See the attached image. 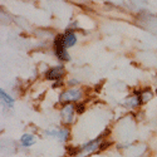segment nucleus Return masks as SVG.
<instances>
[{"mask_svg":"<svg viewBox=\"0 0 157 157\" xmlns=\"http://www.w3.org/2000/svg\"><path fill=\"white\" fill-rule=\"evenodd\" d=\"M104 138V136L102 135V136H99L97 140H93V141H90V142H88V143H86L84 146H82L81 147V152L83 153V152H86V153H90V152H93V151H96V150H98L99 147H101V141Z\"/></svg>","mask_w":157,"mask_h":157,"instance_id":"obj_5","label":"nucleus"},{"mask_svg":"<svg viewBox=\"0 0 157 157\" xmlns=\"http://www.w3.org/2000/svg\"><path fill=\"white\" fill-rule=\"evenodd\" d=\"M152 92H150V90L147 89V90H143V92L141 93V96H140V98H141V103H146V102H148L151 98H152Z\"/></svg>","mask_w":157,"mask_h":157,"instance_id":"obj_11","label":"nucleus"},{"mask_svg":"<svg viewBox=\"0 0 157 157\" xmlns=\"http://www.w3.org/2000/svg\"><path fill=\"white\" fill-rule=\"evenodd\" d=\"M69 129L68 128H62V129H59V132H58V140L60 141V142H65V141H68V138H69Z\"/></svg>","mask_w":157,"mask_h":157,"instance_id":"obj_9","label":"nucleus"},{"mask_svg":"<svg viewBox=\"0 0 157 157\" xmlns=\"http://www.w3.org/2000/svg\"><path fill=\"white\" fill-rule=\"evenodd\" d=\"M65 74V68L64 65H57V67H53L50 68L47 73H45V78L49 81H53V82H57V81H60L62 78L64 77Z\"/></svg>","mask_w":157,"mask_h":157,"instance_id":"obj_3","label":"nucleus"},{"mask_svg":"<svg viewBox=\"0 0 157 157\" xmlns=\"http://www.w3.org/2000/svg\"><path fill=\"white\" fill-rule=\"evenodd\" d=\"M77 43V35L73 30H69L67 29V32H65L64 34V45L65 48H72L73 45H75Z\"/></svg>","mask_w":157,"mask_h":157,"instance_id":"obj_6","label":"nucleus"},{"mask_svg":"<svg viewBox=\"0 0 157 157\" xmlns=\"http://www.w3.org/2000/svg\"><path fill=\"white\" fill-rule=\"evenodd\" d=\"M74 112H75V106L73 104H65L62 108V118L64 120L65 123H72L74 120Z\"/></svg>","mask_w":157,"mask_h":157,"instance_id":"obj_4","label":"nucleus"},{"mask_svg":"<svg viewBox=\"0 0 157 157\" xmlns=\"http://www.w3.org/2000/svg\"><path fill=\"white\" fill-rule=\"evenodd\" d=\"M140 104H142L141 103V98H140V96H136V94H132V96L127 97L126 101H124V106L127 108H136V107L140 106Z\"/></svg>","mask_w":157,"mask_h":157,"instance_id":"obj_7","label":"nucleus"},{"mask_svg":"<svg viewBox=\"0 0 157 157\" xmlns=\"http://www.w3.org/2000/svg\"><path fill=\"white\" fill-rule=\"evenodd\" d=\"M79 82H78L77 79H71L69 82H68V86H74V84H78Z\"/></svg>","mask_w":157,"mask_h":157,"instance_id":"obj_15","label":"nucleus"},{"mask_svg":"<svg viewBox=\"0 0 157 157\" xmlns=\"http://www.w3.org/2000/svg\"><path fill=\"white\" fill-rule=\"evenodd\" d=\"M58 132H59V131H57V129H53V131H45V133H47L48 136H50V137H58Z\"/></svg>","mask_w":157,"mask_h":157,"instance_id":"obj_13","label":"nucleus"},{"mask_svg":"<svg viewBox=\"0 0 157 157\" xmlns=\"http://www.w3.org/2000/svg\"><path fill=\"white\" fill-rule=\"evenodd\" d=\"M63 84V81L60 79V81H57V82H54V84H53V88H58V87H60Z\"/></svg>","mask_w":157,"mask_h":157,"instance_id":"obj_14","label":"nucleus"},{"mask_svg":"<svg viewBox=\"0 0 157 157\" xmlns=\"http://www.w3.org/2000/svg\"><path fill=\"white\" fill-rule=\"evenodd\" d=\"M84 111H86V106H84V104L79 103V104H77V106H75V112H77L78 114H81V113H83Z\"/></svg>","mask_w":157,"mask_h":157,"instance_id":"obj_12","label":"nucleus"},{"mask_svg":"<svg viewBox=\"0 0 157 157\" xmlns=\"http://www.w3.org/2000/svg\"><path fill=\"white\" fill-rule=\"evenodd\" d=\"M83 97L82 90L77 89V88H71L68 90H64V92L59 96V102L60 103H65V102H77Z\"/></svg>","mask_w":157,"mask_h":157,"instance_id":"obj_2","label":"nucleus"},{"mask_svg":"<svg viewBox=\"0 0 157 157\" xmlns=\"http://www.w3.org/2000/svg\"><path fill=\"white\" fill-rule=\"evenodd\" d=\"M54 52L56 56L58 57V59L63 60V62H68L71 59L67 48L64 45V34H58L54 39Z\"/></svg>","mask_w":157,"mask_h":157,"instance_id":"obj_1","label":"nucleus"},{"mask_svg":"<svg viewBox=\"0 0 157 157\" xmlns=\"http://www.w3.org/2000/svg\"><path fill=\"white\" fill-rule=\"evenodd\" d=\"M0 97H2V99L8 104V107H13V104H14V99H13V97H10L5 90H0Z\"/></svg>","mask_w":157,"mask_h":157,"instance_id":"obj_10","label":"nucleus"},{"mask_svg":"<svg viewBox=\"0 0 157 157\" xmlns=\"http://www.w3.org/2000/svg\"><path fill=\"white\" fill-rule=\"evenodd\" d=\"M20 142H21V146L23 147H30L33 143L35 142V137L33 135H29V133H25L21 136L20 138Z\"/></svg>","mask_w":157,"mask_h":157,"instance_id":"obj_8","label":"nucleus"}]
</instances>
